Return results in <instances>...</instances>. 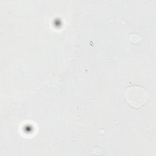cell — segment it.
Returning <instances> with one entry per match:
<instances>
[{"label": "cell", "mask_w": 156, "mask_h": 156, "mask_svg": "<svg viewBox=\"0 0 156 156\" xmlns=\"http://www.w3.org/2000/svg\"><path fill=\"white\" fill-rule=\"evenodd\" d=\"M126 96L129 103L135 107H139L145 102L146 92L141 87L131 86L126 90Z\"/></svg>", "instance_id": "1"}]
</instances>
